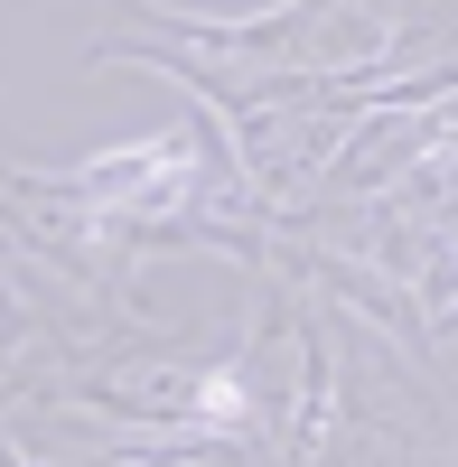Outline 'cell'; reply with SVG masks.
<instances>
[{
    "label": "cell",
    "mask_w": 458,
    "mask_h": 467,
    "mask_svg": "<svg viewBox=\"0 0 458 467\" xmlns=\"http://www.w3.org/2000/svg\"><path fill=\"white\" fill-rule=\"evenodd\" d=\"M197 420H224V431H234V420H244V383L234 374H206L197 383Z\"/></svg>",
    "instance_id": "obj_1"
}]
</instances>
